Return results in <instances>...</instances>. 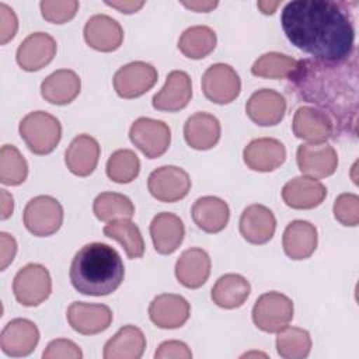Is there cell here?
<instances>
[{
  "label": "cell",
  "instance_id": "603a6c76",
  "mask_svg": "<svg viewBox=\"0 0 359 359\" xmlns=\"http://www.w3.org/2000/svg\"><path fill=\"white\" fill-rule=\"evenodd\" d=\"M325 196V185L318 180L306 175L292 178L282 188V199L292 209L317 208Z\"/></svg>",
  "mask_w": 359,
  "mask_h": 359
},
{
  "label": "cell",
  "instance_id": "484cf974",
  "mask_svg": "<svg viewBox=\"0 0 359 359\" xmlns=\"http://www.w3.org/2000/svg\"><path fill=\"white\" fill-rule=\"evenodd\" d=\"M317 229L307 220L290 222L286 226L282 237V247L285 254L294 261L311 257L317 248Z\"/></svg>",
  "mask_w": 359,
  "mask_h": 359
},
{
  "label": "cell",
  "instance_id": "52a82bcc",
  "mask_svg": "<svg viewBox=\"0 0 359 359\" xmlns=\"http://www.w3.org/2000/svg\"><path fill=\"white\" fill-rule=\"evenodd\" d=\"M293 302L280 292L261 294L252 307V321L264 332H278L293 318Z\"/></svg>",
  "mask_w": 359,
  "mask_h": 359
},
{
  "label": "cell",
  "instance_id": "5b68a950",
  "mask_svg": "<svg viewBox=\"0 0 359 359\" xmlns=\"http://www.w3.org/2000/svg\"><path fill=\"white\" fill-rule=\"evenodd\" d=\"M52 292L49 271L41 264H27L13 279L15 300L25 307H36L43 303Z\"/></svg>",
  "mask_w": 359,
  "mask_h": 359
},
{
  "label": "cell",
  "instance_id": "ac0fdd59",
  "mask_svg": "<svg viewBox=\"0 0 359 359\" xmlns=\"http://www.w3.org/2000/svg\"><path fill=\"white\" fill-rule=\"evenodd\" d=\"M245 112L248 118L259 126H275L285 116L286 100L275 90L261 88L248 98Z\"/></svg>",
  "mask_w": 359,
  "mask_h": 359
},
{
  "label": "cell",
  "instance_id": "7a4b0ae2",
  "mask_svg": "<svg viewBox=\"0 0 359 359\" xmlns=\"http://www.w3.org/2000/svg\"><path fill=\"white\" fill-rule=\"evenodd\" d=\"M287 79L293 91L314 104L332 125L338 123L342 132L356 133L358 63L353 55L341 62L302 59Z\"/></svg>",
  "mask_w": 359,
  "mask_h": 359
},
{
  "label": "cell",
  "instance_id": "d6a6232c",
  "mask_svg": "<svg viewBox=\"0 0 359 359\" xmlns=\"http://www.w3.org/2000/svg\"><path fill=\"white\" fill-rule=\"evenodd\" d=\"M102 233L118 241L130 259L142 258L144 254V241L139 227L130 219H115L104 226Z\"/></svg>",
  "mask_w": 359,
  "mask_h": 359
},
{
  "label": "cell",
  "instance_id": "9a60e30c",
  "mask_svg": "<svg viewBox=\"0 0 359 359\" xmlns=\"http://www.w3.org/2000/svg\"><path fill=\"white\" fill-rule=\"evenodd\" d=\"M56 49L53 36L46 32H32L17 48L15 59L22 70L36 72L53 60Z\"/></svg>",
  "mask_w": 359,
  "mask_h": 359
},
{
  "label": "cell",
  "instance_id": "c3c4849f",
  "mask_svg": "<svg viewBox=\"0 0 359 359\" xmlns=\"http://www.w3.org/2000/svg\"><path fill=\"white\" fill-rule=\"evenodd\" d=\"M181 4L187 8H191L198 13H208V11L213 10L219 3L217 1H182Z\"/></svg>",
  "mask_w": 359,
  "mask_h": 359
},
{
  "label": "cell",
  "instance_id": "e0dca14e",
  "mask_svg": "<svg viewBox=\"0 0 359 359\" xmlns=\"http://www.w3.org/2000/svg\"><path fill=\"white\" fill-rule=\"evenodd\" d=\"M191 314L188 300L180 294L163 293L156 296L149 304V317L151 323L164 330L182 327Z\"/></svg>",
  "mask_w": 359,
  "mask_h": 359
},
{
  "label": "cell",
  "instance_id": "8d00e7d4",
  "mask_svg": "<svg viewBox=\"0 0 359 359\" xmlns=\"http://www.w3.org/2000/svg\"><path fill=\"white\" fill-rule=\"evenodd\" d=\"M297 60L279 52H266L261 55L251 66V73L264 79H287L294 70Z\"/></svg>",
  "mask_w": 359,
  "mask_h": 359
},
{
  "label": "cell",
  "instance_id": "6da1fadb",
  "mask_svg": "<svg viewBox=\"0 0 359 359\" xmlns=\"http://www.w3.org/2000/svg\"><path fill=\"white\" fill-rule=\"evenodd\" d=\"M286 38L313 59L346 60L353 55L355 25L348 3L334 0H293L280 13Z\"/></svg>",
  "mask_w": 359,
  "mask_h": 359
},
{
  "label": "cell",
  "instance_id": "44dd1931",
  "mask_svg": "<svg viewBox=\"0 0 359 359\" xmlns=\"http://www.w3.org/2000/svg\"><path fill=\"white\" fill-rule=\"evenodd\" d=\"M238 227L240 234L245 241L259 245L268 243L273 237L276 219L269 208L254 203L243 210Z\"/></svg>",
  "mask_w": 359,
  "mask_h": 359
},
{
  "label": "cell",
  "instance_id": "f35d334b",
  "mask_svg": "<svg viewBox=\"0 0 359 359\" xmlns=\"http://www.w3.org/2000/svg\"><path fill=\"white\" fill-rule=\"evenodd\" d=\"M28 164L20 150L13 144H4L0 150V182L20 185L27 180Z\"/></svg>",
  "mask_w": 359,
  "mask_h": 359
},
{
  "label": "cell",
  "instance_id": "ba28073f",
  "mask_svg": "<svg viewBox=\"0 0 359 359\" xmlns=\"http://www.w3.org/2000/svg\"><path fill=\"white\" fill-rule=\"evenodd\" d=\"M129 139L147 158H157L168 150L171 130L163 121L140 116L132 123Z\"/></svg>",
  "mask_w": 359,
  "mask_h": 359
},
{
  "label": "cell",
  "instance_id": "ab89813d",
  "mask_svg": "<svg viewBox=\"0 0 359 359\" xmlns=\"http://www.w3.org/2000/svg\"><path fill=\"white\" fill-rule=\"evenodd\" d=\"M79 6L80 4L76 0H43L39 3L42 17L53 24H65L70 21L76 15Z\"/></svg>",
  "mask_w": 359,
  "mask_h": 359
},
{
  "label": "cell",
  "instance_id": "30bf717a",
  "mask_svg": "<svg viewBox=\"0 0 359 359\" xmlns=\"http://www.w3.org/2000/svg\"><path fill=\"white\" fill-rule=\"evenodd\" d=\"M147 188L160 202H177L185 198L191 189L188 172L177 165H161L153 170L147 178Z\"/></svg>",
  "mask_w": 359,
  "mask_h": 359
},
{
  "label": "cell",
  "instance_id": "ffe728a7",
  "mask_svg": "<svg viewBox=\"0 0 359 359\" xmlns=\"http://www.w3.org/2000/svg\"><path fill=\"white\" fill-rule=\"evenodd\" d=\"M292 130L296 137L309 143H325L334 133L332 121L314 107H299L293 115Z\"/></svg>",
  "mask_w": 359,
  "mask_h": 359
},
{
  "label": "cell",
  "instance_id": "681fc988",
  "mask_svg": "<svg viewBox=\"0 0 359 359\" xmlns=\"http://www.w3.org/2000/svg\"><path fill=\"white\" fill-rule=\"evenodd\" d=\"M280 4V1H275V3H269V1H258L257 6L258 8H261V11L264 14H273L275 8Z\"/></svg>",
  "mask_w": 359,
  "mask_h": 359
},
{
  "label": "cell",
  "instance_id": "d590c367",
  "mask_svg": "<svg viewBox=\"0 0 359 359\" xmlns=\"http://www.w3.org/2000/svg\"><path fill=\"white\" fill-rule=\"evenodd\" d=\"M276 351L283 359H304L311 351V337L303 328L286 325L278 331Z\"/></svg>",
  "mask_w": 359,
  "mask_h": 359
},
{
  "label": "cell",
  "instance_id": "1f68e13d",
  "mask_svg": "<svg viewBox=\"0 0 359 359\" xmlns=\"http://www.w3.org/2000/svg\"><path fill=\"white\" fill-rule=\"evenodd\" d=\"M251 293V285L243 275H222L212 287L210 297L213 303L222 309L231 310L244 304Z\"/></svg>",
  "mask_w": 359,
  "mask_h": 359
},
{
  "label": "cell",
  "instance_id": "7bdbcfd3",
  "mask_svg": "<svg viewBox=\"0 0 359 359\" xmlns=\"http://www.w3.org/2000/svg\"><path fill=\"white\" fill-rule=\"evenodd\" d=\"M18 29V18L11 7L0 3V43L6 45L11 41Z\"/></svg>",
  "mask_w": 359,
  "mask_h": 359
},
{
  "label": "cell",
  "instance_id": "60d3db41",
  "mask_svg": "<svg viewBox=\"0 0 359 359\" xmlns=\"http://www.w3.org/2000/svg\"><path fill=\"white\" fill-rule=\"evenodd\" d=\"M334 217L344 226H358L359 223V196L345 192L337 196L334 202Z\"/></svg>",
  "mask_w": 359,
  "mask_h": 359
},
{
  "label": "cell",
  "instance_id": "ee69618b",
  "mask_svg": "<svg viewBox=\"0 0 359 359\" xmlns=\"http://www.w3.org/2000/svg\"><path fill=\"white\" fill-rule=\"evenodd\" d=\"M154 358L156 359H191L192 352L185 342L170 339L158 345L157 351L154 352Z\"/></svg>",
  "mask_w": 359,
  "mask_h": 359
},
{
  "label": "cell",
  "instance_id": "83f0119b",
  "mask_svg": "<svg viewBox=\"0 0 359 359\" xmlns=\"http://www.w3.org/2000/svg\"><path fill=\"white\" fill-rule=\"evenodd\" d=\"M222 128L219 119L208 112H195L184 123V137L195 150H209L217 144Z\"/></svg>",
  "mask_w": 359,
  "mask_h": 359
},
{
  "label": "cell",
  "instance_id": "277c9868",
  "mask_svg": "<svg viewBox=\"0 0 359 359\" xmlns=\"http://www.w3.org/2000/svg\"><path fill=\"white\" fill-rule=\"evenodd\" d=\"M18 132L27 147L38 156L53 151L62 139V125L59 119L45 111L27 114L20 121Z\"/></svg>",
  "mask_w": 359,
  "mask_h": 359
},
{
  "label": "cell",
  "instance_id": "8992f818",
  "mask_svg": "<svg viewBox=\"0 0 359 359\" xmlns=\"http://www.w3.org/2000/svg\"><path fill=\"white\" fill-rule=\"evenodd\" d=\"M22 222L25 229L36 237L52 236L63 223V208L53 196H35L25 205Z\"/></svg>",
  "mask_w": 359,
  "mask_h": 359
},
{
  "label": "cell",
  "instance_id": "5bb4252c",
  "mask_svg": "<svg viewBox=\"0 0 359 359\" xmlns=\"http://www.w3.org/2000/svg\"><path fill=\"white\" fill-rule=\"evenodd\" d=\"M69 325L79 334L95 335L105 331L112 323V311L101 303L73 302L66 313Z\"/></svg>",
  "mask_w": 359,
  "mask_h": 359
},
{
  "label": "cell",
  "instance_id": "cb8c5ba5",
  "mask_svg": "<svg viewBox=\"0 0 359 359\" xmlns=\"http://www.w3.org/2000/svg\"><path fill=\"white\" fill-rule=\"evenodd\" d=\"M154 250L158 254H172L182 243L185 227L182 220L170 212L157 213L149 227Z\"/></svg>",
  "mask_w": 359,
  "mask_h": 359
},
{
  "label": "cell",
  "instance_id": "9c48e42d",
  "mask_svg": "<svg viewBox=\"0 0 359 359\" xmlns=\"http://www.w3.org/2000/svg\"><path fill=\"white\" fill-rule=\"evenodd\" d=\"M201 86L205 97L219 105L230 104L241 91L240 76L227 63H215L209 66L202 76Z\"/></svg>",
  "mask_w": 359,
  "mask_h": 359
},
{
  "label": "cell",
  "instance_id": "4fadbf2b",
  "mask_svg": "<svg viewBox=\"0 0 359 359\" xmlns=\"http://www.w3.org/2000/svg\"><path fill=\"white\" fill-rule=\"evenodd\" d=\"M39 342V330L28 318H14L8 321L0 334V348L11 358L28 356Z\"/></svg>",
  "mask_w": 359,
  "mask_h": 359
},
{
  "label": "cell",
  "instance_id": "d6986e66",
  "mask_svg": "<svg viewBox=\"0 0 359 359\" xmlns=\"http://www.w3.org/2000/svg\"><path fill=\"white\" fill-rule=\"evenodd\" d=\"M192 98V81L188 73L172 70L165 79L163 88L153 95L151 104L157 111L177 112L184 109Z\"/></svg>",
  "mask_w": 359,
  "mask_h": 359
},
{
  "label": "cell",
  "instance_id": "3957f363",
  "mask_svg": "<svg viewBox=\"0 0 359 359\" xmlns=\"http://www.w3.org/2000/svg\"><path fill=\"white\" fill-rule=\"evenodd\" d=\"M125 276V266L115 248L104 243L83 245L72 259V286L86 296H107L115 292Z\"/></svg>",
  "mask_w": 359,
  "mask_h": 359
},
{
  "label": "cell",
  "instance_id": "f6af8a7d",
  "mask_svg": "<svg viewBox=\"0 0 359 359\" xmlns=\"http://www.w3.org/2000/svg\"><path fill=\"white\" fill-rule=\"evenodd\" d=\"M0 268L1 271H4L14 259L15 254H17V241L15 238L6 233V231H1L0 233Z\"/></svg>",
  "mask_w": 359,
  "mask_h": 359
},
{
  "label": "cell",
  "instance_id": "f1b7e54d",
  "mask_svg": "<svg viewBox=\"0 0 359 359\" xmlns=\"http://www.w3.org/2000/svg\"><path fill=\"white\" fill-rule=\"evenodd\" d=\"M81 90L79 74L70 69H60L50 73L41 84V95L53 105L70 104Z\"/></svg>",
  "mask_w": 359,
  "mask_h": 359
},
{
  "label": "cell",
  "instance_id": "4316f807",
  "mask_svg": "<svg viewBox=\"0 0 359 359\" xmlns=\"http://www.w3.org/2000/svg\"><path fill=\"white\" fill-rule=\"evenodd\" d=\"M100 144L90 135L76 136L65 153V163L69 171L77 177L90 175L100 160Z\"/></svg>",
  "mask_w": 359,
  "mask_h": 359
},
{
  "label": "cell",
  "instance_id": "8fae6325",
  "mask_svg": "<svg viewBox=\"0 0 359 359\" xmlns=\"http://www.w3.org/2000/svg\"><path fill=\"white\" fill-rule=\"evenodd\" d=\"M157 70L153 65L136 60L119 67L112 79L114 88L121 98H137L147 93L157 81Z\"/></svg>",
  "mask_w": 359,
  "mask_h": 359
},
{
  "label": "cell",
  "instance_id": "f546056e",
  "mask_svg": "<svg viewBox=\"0 0 359 359\" xmlns=\"http://www.w3.org/2000/svg\"><path fill=\"white\" fill-rule=\"evenodd\" d=\"M194 223L205 233L222 231L230 217L229 205L217 196H202L195 201L191 209Z\"/></svg>",
  "mask_w": 359,
  "mask_h": 359
},
{
  "label": "cell",
  "instance_id": "b9f144b4",
  "mask_svg": "<svg viewBox=\"0 0 359 359\" xmlns=\"http://www.w3.org/2000/svg\"><path fill=\"white\" fill-rule=\"evenodd\" d=\"M43 359H81L83 352L77 344L66 338H57L46 345Z\"/></svg>",
  "mask_w": 359,
  "mask_h": 359
},
{
  "label": "cell",
  "instance_id": "7402d4cb",
  "mask_svg": "<svg viewBox=\"0 0 359 359\" xmlns=\"http://www.w3.org/2000/svg\"><path fill=\"white\" fill-rule=\"evenodd\" d=\"M83 34L87 45L100 52L116 50L123 41L121 24L107 14L90 17L84 25Z\"/></svg>",
  "mask_w": 359,
  "mask_h": 359
},
{
  "label": "cell",
  "instance_id": "74e56055",
  "mask_svg": "<svg viewBox=\"0 0 359 359\" xmlns=\"http://www.w3.org/2000/svg\"><path fill=\"white\" fill-rule=\"evenodd\" d=\"M105 170L111 181L116 184H129L139 175L140 160L135 151L119 149L109 156Z\"/></svg>",
  "mask_w": 359,
  "mask_h": 359
},
{
  "label": "cell",
  "instance_id": "4dcf8cb0",
  "mask_svg": "<svg viewBox=\"0 0 359 359\" xmlns=\"http://www.w3.org/2000/svg\"><path fill=\"white\" fill-rule=\"evenodd\" d=\"M146 349V337L140 328L128 324L104 345V359H139Z\"/></svg>",
  "mask_w": 359,
  "mask_h": 359
},
{
  "label": "cell",
  "instance_id": "bcb514c9",
  "mask_svg": "<svg viewBox=\"0 0 359 359\" xmlns=\"http://www.w3.org/2000/svg\"><path fill=\"white\" fill-rule=\"evenodd\" d=\"M105 4L112 7V8H116L118 11H121L123 14H133V13L139 11L144 6V1L119 0V1H105Z\"/></svg>",
  "mask_w": 359,
  "mask_h": 359
},
{
  "label": "cell",
  "instance_id": "2e32d148",
  "mask_svg": "<svg viewBox=\"0 0 359 359\" xmlns=\"http://www.w3.org/2000/svg\"><path fill=\"white\" fill-rule=\"evenodd\" d=\"M243 160L252 171L269 172L285 163L286 149L283 143L275 137H258L244 147Z\"/></svg>",
  "mask_w": 359,
  "mask_h": 359
},
{
  "label": "cell",
  "instance_id": "836d02e7",
  "mask_svg": "<svg viewBox=\"0 0 359 359\" xmlns=\"http://www.w3.org/2000/svg\"><path fill=\"white\" fill-rule=\"evenodd\" d=\"M216 32L206 25H194L187 28L180 39L178 49L189 59H203L216 48Z\"/></svg>",
  "mask_w": 359,
  "mask_h": 359
},
{
  "label": "cell",
  "instance_id": "d4e9b609",
  "mask_svg": "<svg viewBox=\"0 0 359 359\" xmlns=\"http://www.w3.org/2000/svg\"><path fill=\"white\" fill-rule=\"evenodd\" d=\"M210 265V257L205 250L198 247L188 248L175 262V278L182 286L198 289L208 280Z\"/></svg>",
  "mask_w": 359,
  "mask_h": 359
},
{
  "label": "cell",
  "instance_id": "7dc6e473",
  "mask_svg": "<svg viewBox=\"0 0 359 359\" xmlns=\"http://www.w3.org/2000/svg\"><path fill=\"white\" fill-rule=\"evenodd\" d=\"M0 201H1V206H0V219L6 220L13 215L14 210V201L11 194L7 192V189H0Z\"/></svg>",
  "mask_w": 359,
  "mask_h": 359
},
{
  "label": "cell",
  "instance_id": "e575fe53",
  "mask_svg": "<svg viewBox=\"0 0 359 359\" xmlns=\"http://www.w3.org/2000/svg\"><path fill=\"white\" fill-rule=\"evenodd\" d=\"M93 212L101 222L115 219H130L135 215L132 201L119 192H101L93 202Z\"/></svg>",
  "mask_w": 359,
  "mask_h": 359
},
{
  "label": "cell",
  "instance_id": "7c38bea8",
  "mask_svg": "<svg viewBox=\"0 0 359 359\" xmlns=\"http://www.w3.org/2000/svg\"><path fill=\"white\" fill-rule=\"evenodd\" d=\"M296 161L302 174L317 180L335 172L338 154L335 149L327 143H306L297 147Z\"/></svg>",
  "mask_w": 359,
  "mask_h": 359
}]
</instances>
